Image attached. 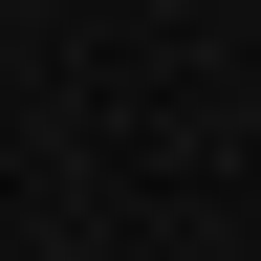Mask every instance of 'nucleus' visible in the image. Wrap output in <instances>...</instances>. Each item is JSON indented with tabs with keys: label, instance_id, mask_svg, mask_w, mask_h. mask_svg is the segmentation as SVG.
<instances>
[]
</instances>
